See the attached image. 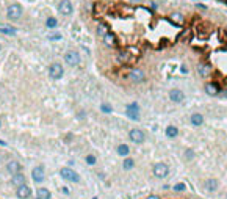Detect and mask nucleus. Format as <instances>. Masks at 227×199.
<instances>
[{
    "label": "nucleus",
    "instance_id": "obj_35",
    "mask_svg": "<svg viewBox=\"0 0 227 199\" xmlns=\"http://www.w3.org/2000/svg\"><path fill=\"white\" fill-rule=\"evenodd\" d=\"M197 8H199V9H204V11L207 9V7H205V5H197Z\"/></svg>",
    "mask_w": 227,
    "mask_h": 199
},
{
    "label": "nucleus",
    "instance_id": "obj_27",
    "mask_svg": "<svg viewBox=\"0 0 227 199\" xmlns=\"http://www.w3.org/2000/svg\"><path fill=\"white\" fill-rule=\"evenodd\" d=\"M85 162L89 165V166H92V165H96L97 158H96V155H92V154H88V155L85 157Z\"/></svg>",
    "mask_w": 227,
    "mask_h": 199
},
{
    "label": "nucleus",
    "instance_id": "obj_36",
    "mask_svg": "<svg viewBox=\"0 0 227 199\" xmlns=\"http://www.w3.org/2000/svg\"><path fill=\"white\" fill-rule=\"evenodd\" d=\"M0 146H5V141H0Z\"/></svg>",
    "mask_w": 227,
    "mask_h": 199
},
{
    "label": "nucleus",
    "instance_id": "obj_33",
    "mask_svg": "<svg viewBox=\"0 0 227 199\" xmlns=\"http://www.w3.org/2000/svg\"><path fill=\"white\" fill-rule=\"evenodd\" d=\"M185 155H186V158H194V152H193L191 149H188V151L185 152Z\"/></svg>",
    "mask_w": 227,
    "mask_h": 199
},
{
    "label": "nucleus",
    "instance_id": "obj_6",
    "mask_svg": "<svg viewBox=\"0 0 227 199\" xmlns=\"http://www.w3.org/2000/svg\"><path fill=\"white\" fill-rule=\"evenodd\" d=\"M127 77H129V80L132 82V83H141V82L146 80V75H144V72H143L141 69H130Z\"/></svg>",
    "mask_w": 227,
    "mask_h": 199
},
{
    "label": "nucleus",
    "instance_id": "obj_2",
    "mask_svg": "<svg viewBox=\"0 0 227 199\" xmlns=\"http://www.w3.org/2000/svg\"><path fill=\"white\" fill-rule=\"evenodd\" d=\"M7 17L9 20H17L22 17V7L19 3H11L7 9Z\"/></svg>",
    "mask_w": 227,
    "mask_h": 199
},
{
    "label": "nucleus",
    "instance_id": "obj_7",
    "mask_svg": "<svg viewBox=\"0 0 227 199\" xmlns=\"http://www.w3.org/2000/svg\"><path fill=\"white\" fill-rule=\"evenodd\" d=\"M49 74H50V77L53 80H58V79H61V77H63L64 69H63V66L60 63H52L50 68H49Z\"/></svg>",
    "mask_w": 227,
    "mask_h": 199
},
{
    "label": "nucleus",
    "instance_id": "obj_39",
    "mask_svg": "<svg viewBox=\"0 0 227 199\" xmlns=\"http://www.w3.org/2000/svg\"><path fill=\"white\" fill-rule=\"evenodd\" d=\"M0 49H2V46H0Z\"/></svg>",
    "mask_w": 227,
    "mask_h": 199
},
{
    "label": "nucleus",
    "instance_id": "obj_19",
    "mask_svg": "<svg viewBox=\"0 0 227 199\" xmlns=\"http://www.w3.org/2000/svg\"><path fill=\"white\" fill-rule=\"evenodd\" d=\"M20 163L19 162H9L8 165H7V169L11 173V176L13 174H17V173H20Z\"/></svg>",
    "mask_w": 227,
    "mask_h": 199
},
{
    "label": "nucleus",
    "instance_id": "obj_16",
    "mask_svg": "<svg viewBox=\"0 0 227 199\" xmlns=\"http://www.w3.org/2000/svg\"><path fill=\"white\" fill-rule=\"evenodd\" d=\"M204 187H205V190L208 193H213V191L218 190V180L216 179H207L204 182Z\"/></svg>",
    "mask_w": 227,
    "mask_h": 199
},
{
    "label": "nucleus",
    "instance_id": "obj_18",
    "mask_svg": "<svg viewBox=\"0 0 227 199\" xmlns=\"http://www.w3.org/2000/svg\"><path fill=\"white\" fill-rule=\"evenodd\" d=\"M190 121H191V124L194 125V127H199V125L204 124V116L201 113H193L191 118H190Z\"/></svg>",
    "mask_w": 227,
    "mask_h": 199
},
{
    "label": "nucleus",
    "instance_id": "obj_12",
    "mask_svg": "<svg viewBox=\"0 0 227 199\" xmlns=\"http://www.w3.org/2000/svg\"><path fill=\"white\" fill-rule=\"evenodd\" d=\"M31 177H33V180L36 182V184H41V182L44 180V166H36V168H33V171H31Z\"/></svg>",
    "mask_w": 227,
    "mask_h": 199
},
{
    "label": "nucleus",
    "instance_id": "obj_5",
    "mask_svg": "<svg viewBox=\"0 0 227 199\" xmlns=\"http://www.w3.org/2000/svg\"><path fill=\"white\" fill-rule=\"evenodd\" d=\"M125 113H127V116H129L132 121H140V118H141V114H140V105H138L136 102H132V104L127 105Z\"/></svg>",
    "mask_w": 227,
    "mask_h": 199
},
{
    "label": "nucleus",
    "instance_id": "obj_11",
    "mask_svg": "<svg viewBox=\"0 0 227 199\" xmlns=\"http://www.w3.org/2000/svg\"><path fill=\"white\" fill-rule=\"evenodd\" d=\"M205 93L208 96L215 97L221 93V86L218 83H215V82H208V83H205Z\"/></svg>",
    "mask_w": 227,
    "mask_h": 199
},
{
    "label": "nucleus",
    "instance_id": "obj_29",
    "mask_svg": "<svg viewBox=\"0 0 227 199\" xmlns=\"http://www.w3.org/2000/svg\"><path fill=\"white\" fill-rule=\"evenodd\" d=\"M46 25L49 27V28H55V27L58 25V20L55 19V17H49V19L46 20Z\"/></svg>",
    "mask_w": 227,
    "mask_h": 199
},
{
    "label": "nucleus",
    "instance_id": "obj_24",
    "mask_svg": "<svg viewBox=\"0 0 227 199\" xmlns=\"http://www.w3.org/2000/svg\"><path fill=\"white\" fill-rule=\"evenodd\" d=\"M108 31H110V28H108V25H107V24L100 22V24L97 25V35H99V36H102V38H103Z\"/></svg>",
    "mask_w": 227,
    "mask_h": 199
},
{
    "label": "nucleus",
    "instance_id": "obj_23",
    "mask_svg": "<svg viewBox=\"0 0 227 199\" xmlns=\"http://www.w3.org/2000/svg\"><path fill=\"white\" fill-rule=\"evenodd\" d=\"M179 135V129H177L175 125H168L166 127V136L168 138H177Z\"/></svg>",
    "mask_w": 227,
    "mask_h": 199
},
{
    "label": "nucleus",
    "instance_id": "obj_10",
    "mask_svg": "<svg viewBox=\"0 0 227 199\" xmlns=\"http://www.w3.org/2000/svg\"><path fill=\"white\" fill-rule=\"evenodd\" d=\"M169 99L174 104H182V102L185 101V94H183V91H180V90H177V88H174V90L169 91Z\"/></svg>",
    "mask_w": 227,
    "mask_h": 199
},
{
    "label": "nucleus",
    "instance_id": "obj_8",
    "mask_svg": "<svg viewBox=\"0 0 227 199\" xmlns=\"http://www.w3.org/2000/svg\"><path fill=\"white\" fill-rule=\"evenodd\" d=\"M58 9L63 16H69V14L74 13V5H72L71 0H61L60 5H58Z\"/></svg>",
    "mask_w": 227,
    "mask_h": 199
},
{
    "label": "nucleus",
    "instance_id": "obj_34",
    "mask_svg": "<svg viewBox=\"0 0 227 199\" xmlns=\"http://www.w3.org/2000/svg\"><path fill=\"white\" fill-rule=\"evenodd\" d=\"M147 199H160L157 195H151V196H147Z\"/></svg>",
    "mask_w": 227,
    "mask_h": 199
},
{
    "label": "nucleus",
    "instance_id": "obj_14",
    "mask_svg": "<svg viewBox=\"0 0 227 199\" xmlns=\"http://www.w3.org/2000/svg\"><path fill=\"white\" fill-rule=\"evenodd\" d=\"M102 39H103V42H105V46H107V47H114L116 42H118V38H116V35L111 33V31H108Z\"/></svg>",
    "mask_w": 227,
    "mask_h": 199
},
{
    "label": "nucleus",
    "instance_id": "obj_38",
    "mask_svg": "<svg viewBox=\"0 0 227 199\" xmlns=\"http://www.w3.org/2000/svg\"><path fill=\"white\" fill-rule=\"evenodd\" d=\"M92 199H99V198H97V196H94V198H92Z\"/></svg>",
    "mask_w": 227,
    "mask_h": 199
},
{
    "label": "nucleus",
    "instance_id": "obj_37",
    "mask_svg": "<svg viewBox=\"0 0 227 199\" xmlns=\"http://www.w3.org/2000/svg\"><path fill=\"white\" fill-rule=\"evenodd\" d=\"M221 2H223V3H227V0H221Z\"/></svg>",
    "mask_w": 227,
    "mask_h": 199
},
{
    "label": "nucleus",
    "instance_id": "obj_13",
    "mask_svg": "<svg viewBox=\"0 0 227 199\" xmlns=\"http://www.w3.org/2000/svg\"><path fill=\"white\" fill-rule=\"evenodd\" d=\"M16 195H17V198L19 199H27V198H30L31 196V188L28 185H20V187H17V193H16Z\"/></svg>",
    "mask_w": 227,
    "mask_h": 199
},
{
    "label": "nucleus",
    "instance_id": "obj_15",
    "mask_svg": "<svg viewBox=\"0 0 227 199\" xmlns=\"http://www.w3.org/2000/svg\"><path fill=\"white\" fill-rule=\"evenodd\" d=\"M197 72H199V75L207 77V75H210V72H212V66H210L208 63H199L197 64Z\"/></svg>",
    "mask_w": 227,
    "mask_h": 199
},
{
    "label": "nucleus",
    "instance_id": "obj_1",
    "mask_svg": "<svg viewBox=\"0 0 227 199\" xmlns=\"http://www.w3.org/2000/svg\"><path fill=\"white\" fill-rule=\"evenodd\" d=\"M152 174L155 176L157 179H164V177H168V174H169V168H168V165L166 163H155L154 165V168H152Z\"/></svg>",
    "mask_w": 227,
    "mask_h": 199
},
{
    "label": "nucleus",
    "instance_id": "obj_25",
    "mask_svg": "<svg viewBox=\"0 0 227 199\" xmlns=\"http://www.w3.org/2000/svg\"><path fill=\"white\" fill-rule=\"evenodd\" d=\"M36 195H38V199H50V191L47 188H38Z\"/></svg>",
    "mask_w": 227,
    "mask_h": 199
},
{
    "label": "nucleus",
    "instance_id": "obj_32",
    "mask_svg": "<svg viewBox=\"0 0 227 199\" xmlns=\"http://www.w3.org/2000/svg\"><path fill=\"white\" fill-rule=\"evenodd\" d=\"M49 39H52V41H60V39H61V35H60V33H55V35H50V36H49Z\"/></svg>",
    "mask_w": 227,
    "mask_h": 199
},
{
    "label": "nucleus",
    "instance_id": "obj_17",
    "mask_svg": "<svg viewBox=\"0 0 227 199\" xmlns=\"http://www.w3.org/2000/svg\"><path fill=\"white\" fill-rule=\"evenodd\" d=\"M11 184L14 187H20L25 184V176L22 173H17V174H13V177H11Z\"/></svg>",
    "mask_w": 227,
    "mask_h": 199
},
{
    "label": "nucleus",
    "instance_id": "obj_40",
    "mask_svg": "<svg viewBox=\"0 0 227 199\" xmlns=\"http://www.w3.org/2000/svg\"><path fill=\"white\" fill-rule=\"evenodd\" d=\"M0 125H2V122H0Z\"/></svg>",
    "mask_w": 227,
    "mask_h": 199
},
{
    "label": "nucleus",
    "instance_id": "obj_26",
    "mask_svg": "<svg viewBox=\"0 0 227 199\" xmlns=\"http://www.w3.org/2000/svg\"><path fill=\"white\" fill-rule=\"evenodd\" d=\"M133 166H135V160L130 158V157H125L124 162H122V168L129 171V169H133Z\"/></svg>",
    "mask_w": 227,
    "mask_h": 199
},
{
    "label": "nucleus",
    "instance_id": "obj_22",
    "mask_svg": "<svg viewBox=\"0 0 227 199\" xmlns=\"http://www.w3.org/2000/svg\"><path fill=\"white\" fill-rule=\"evenodd\" d=\"M169 19L172 20L175 25H182V24H183V20H185V19H183V16H182L180 13H171Z\"/></svg>",
    "mask_w": 227,
    "mask_h": 199
},
{
    "label": "nucleus",
    "instance_id": "obj_21",
    "mask_svg": "<svg viewBox=\"0 0 227 199\" xmlns=\"http://www.w3.org/2000/svg\"><path fill=\"white\" fill-rule=\"evenodd\" d=\"M118 58L121 60V63H130L132 60H133V57H132V53L129 50H121L119 55H118Z\"/></svg>",
    "mask_w": 227,
    "mask_h": 199
},
{
    "label": "nucleus",
    "instance_id": "obj_4",
    "mask_svg": "<svg viewBox=\"0 0 227 199\" xmlns=\"http://www.w3.org/2000/svg\"><path fill=\"white\" fill-rule=\"evenodd\" d=\"M64 61L68 63L71 68H75V66L80 64V53L77 50H69L64 53Z\"/></svg>",
    "mask_w": 227,
    "mask_h": 199
},
{
    "label": "nucleus",
    "instance_id": "obj_3",
    "mask_svg": "<svg viewBox=\"0 0 227 199\" xmlns=\"http://www.w3.org/2000/svg\"><path fill=\"white\" fill-rule=\"evenodd\" d=\"M60 176H61L64 180H68V182H74V184L80 182V176L77 174L72 168H61L60 169Z\"/></svg>",
    "mask_w": 227,
    "mask_h": 199
},
{
    "label": "nucleus",
    "instance_id": "obj_28",
    "mask_svg": "<svg viewBox=\"0 0 227 199\" xmlns=\"http://www.w3.org/2000/svg\"><path fill=\"white\" fill-rule=\"evenodd\" d=\"M172 190L177 191V193H182V191H185V190H186V185L183 184V182H179V184H175V185L172 187Z\"/></svg>",
    "mask_w": 227,
    "mask_h": 199
},
{
    "label": "nucleus",
    "instance_id": "obj_30",
    "mask_svg": "<svg viewBox=\"0 0 227 199\" xmlns=\"http://www.w3.org/2000/svg\"><path fill=\"white\" fill-rule=\"evenodd\" d=\"M100 110H102L103 113H107V114H110V113L113 112V108H111V105H110V104H102L100 105Z\"/></svg>",
    "mask_w": 227,
    "mask_h": 199
},
{
    "label": "nucleus",
    "instance_id": "obj_31",
    "mask_svg": "<svg viewBox=\"0 0 227 199\" xmlns=\"http://www.w3.org/2000/svg\"><path fill=\"white\" fill-rule=\"evenodd\" d=\"M0 31H2V33H5V35H11V36H13V35H16V30H14V28H7V27H3V28H0Z\"/></svg>",
    "mask_w": 227,
    "mask_h": 199
},
{
    "label": "nucleus",
    "instance_id": "obj_9",
    "mask_svg": "<svg viewBox=\"0 0 227 199\" xmlns=\"http://www.w3.org/2000/svg\"><path fill=\"white\" fill-rule=\"evenodd\" d=\"M129 138L132 143H135V144H141L143 141H144V133H143V130L140 129H132L130 133H129Z\"/></svg>",
    "mask_w": 227,
    "mask_h": 199
},
{
    "label": "nucleus",
    "instance_id": "obj_20",
    "mask_svg": "<svg viewBox=\"0 0 227 199\" xmlns=\"http://www.w3.org/2000/svg\"><path fill=\"white\" fill-rule=\"evenodd\" d=\"M116 152H118V155H121V157H129L130 147L122 143V144H118V147H116Z\"/></svg>",
    "mask_w": 227,
    "mask_h": 199
}]
</instances>
